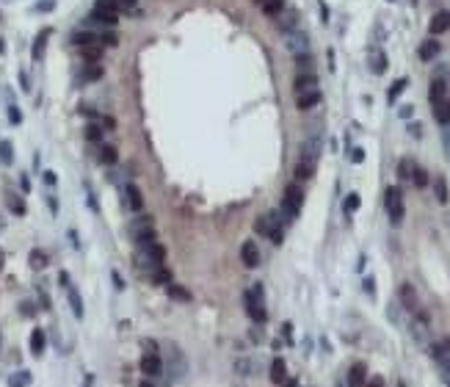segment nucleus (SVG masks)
I'll return each mask as SVG.
<instances>
[{"label": "nucleus", "instance_id": "nucleus-6", "mask_svg": "<svg viewBox=\"0 0 450 387\" xmlns=\"http://www.w3.org/2000/svg\"><path fill=\"white\" fill-rule=\"evenodd\" d=\"M185 371H188V362H185V357H182L180 346H169V379H172V382H180V379L185 376Z\"/></svg>", "mask_w": 450, "mask_h": 387}, {"label": "nucleus", "instance_id": "nucleus-9", "mask_svg": "<svg viewBox=\"0 0 450 387\" xmlns=\"http://www.w3.org/2000/svg\"><path fill=\"white\" fill-rule=\"evenodd\" d=\"M431 357L436 359L442 379H445V384L450 387V351L445 349V346H431Z\"/></svg>", "mask_w": 450, "mask_h": 387}, {"label": "nucleus", "instance_id": "nucleus-17", "mask_svg": "<svg viewBox=\"0 0 450 387\" xmlns=\"http://www.w3.org/2000/svg\"><path fill=\"white\" fill-rule=\"evenodd\" d=\"M80 56H83L86 64H97V61H102V44L100 42L83 44V47H80Z\"/></svg>", "mask_w": 450, "mask_h": 387}, {"label": "nucleus", "instance_id": "nucleus-24", "mask_svg": "<svg viewBox=\"0 0 450 387\" xmlns=\"http://www.w3.org/2000/svg\"><path fill=\"white\" fill-rule=\"evenodd\" d=\"M47 36H50V28H44V31L36 36V42H33V61H42V58H44V44H47Z\"/></svg>", "mask_w": 450, "mask_h": 387}, {"label": "nucleus", "instance_id": "nucleus-37", "mask_svg": "<svg viewBox=\"0 0 450 387\" xmlns=\"http://www.w3.org/2000/svg\"><path fill=\"white\" fill-rule=\"evenodd\" d=\"M412 180H414V186H417V188H425L428 186V172H425V169H420V166H414Z\"/></svg>", "mask_w": 450, "mask_h": 387}, {"label": "nucleus", "instance_id": "nucleus-35", "mask_svg": "<svg viewBox=\"0 0 450 387\" xmlns=\"http://www.w3.org/2000/svg\"><path fill=\"white\" fill-rule=\"evenodd\" d=\"M11 161H14V152H11V144H9V141H0V164L11 166Z\"/></svg>", "mask_w": 450, "mask_h": 387}, {"label": "nucleus", "instance_id": "nucleus-29", "mask_svg": "<svg viewBox=\"0 0 450 387\" xmlns=\"http://www.w3.org/2000/svg\"><path fill=\"white\" fill-rule=\"evenodd\" d=\"M312 174H315V166L306 164V161H298V166H296V180H310Z\"/></svg>", "mask_w": 450, "mask_h": 387}, {"label": "nucleus", "instance_id": "nucleus-55", "mask_svg": "<svg viewBox=\"0 0 450 387\" xmlns=\"http://www.w3.org/2000/svg\"><path fill=\"white\" fill-rule=\"evenodd\" d=\"M254 3H260V6H263V3H265V0H254Z\"/></svg>", "mask_w": 450, "mask_h": 387}, {"label": "nucleus", "instance_id": "nucleus-33", "mask_svg": "<svg viewBox=\"0 0 450 387\" xmlns=\"http://www.w3.org/2000/svg\"><path fill=\"white\" fill-rule=\"evenodd\" d=\"M412 172H414V164H412L409 158H404V161L398 164V177H400V180H412Z\"/></svg>", "mask_w": 450, "mask_h": 387}, {"label": "nucleus", "instance_id": "nucleus-51", "mask_svg": "<svg viewBox=\"0 0 450 387\" xmlns=\"http://www.w3.org/2000/svg\"><path fill=\"white\" fill-rule=\"evenodd\" d=\"M44 183H47V186H56V174L47 172V174H44Z\"/></svg>", "mask_w": 450, "mask_h": 387}, {"label": "nucleus", "instance_id": "nucleus-5", "mask_svg": "<svg viewBox=\"0 0 450 387\" xmlns=\"http://www.w3.org/2000/svg\"><path fill=\"white\" fill-rule=\"evenodd\" d=\"M320 152H323V139H320V133H312V135H306V139H304L301 158H298V161H306V164L315 166L318 158H320Z\"/></svg>", "mask_w": 450, "mask_h": 387}, {"label": "nucleus", "instance_id": "nucleus-22", "mask_svg": "<svg viewBox=\"0 0 450 387\" xmlns=\"http://www.w3.org/2000/svg\"><path fill=\"white\" fill-rule=\"evenodd\" d=\"M285 379H288V368H285V359H274V362H271V382L274 384H282Z\"/></svg>", "mask_w": 450, "mask_h": 387}, {"label": "nucleus", "instance_id": "nucleus-36", "mask_svg": "<svg viewBox=\"0 0 450 387\" xmlns=\"http://www.w3.org/2000/svg\"><path fill=\"white\" fill-rule=\"evenodd\" d=\"M72 42L78 44V47L91 44V42H97V33H86V31H80V33H75V36H72Z\"/></svg>", "mask_w": 450, "mask_h": 387}, {"label": "nucleus", "instance_id": "nucleus-16", "mask_svg": "<svg viewBox=\"0 0 450 387\" xmlns=\"http://www.w3.org/2000/svg\"><path fill=\"white\" fill-rule=\"evenodd\" d=\"M125 199H127V205H130V210H141L144 208V196H141V188L138 186H125Z\"/></svg>", "mask_w": 450, "mask_h": 387}, {"label": "nucleus", "instance_id": "nucleus-41", "mask_svg": "<svg viewBox=\"0 0 450 387\" xmlns=\"http://www.w3.org/2000/svg\"><path fill=\"white\" fill-rule=\"evenodd\" d=\"M28 382H31L28 373H17V376H11V379H9V387H25Z\"/></svg>", "mask_w": 450, "mask_h": 387}, {"label": "nucleus", "instance_id": "nucleus-25", "mask_svg": "<svg viewBox=\"0 0 450 387\" xmlns=\"http://www.w3.org/2000/svg\"><path fill=\"white\" fill-rule=\"evenodd\" d=\"M166 290H169V296H172V299H177V302H191V290H185L182 285L169 282V285H166Z\"/></svg>", "mask_w": 450, "mask_h": 387}, {"label": "nucleus", "instance_id": "nucleus-12", "mask_svg": "<svg viewBox=\"0 0 450 387\" xmlns=\"http://www.w3.org/2000/svg\"><path fill=\"white\" fill-rule=\"evenodd\" d=\"M320 100H323V94H320L318 89H310V92H301V94H296V105L301 108V111H310V108H315Z\"/></svg>", "mask_w": 450, "mask_h": 387}, {"label": "nucleus", "instance_id": "nucleus-7", "mask_svg": "<svg viewBox=\"0 0 450 387\" xmlns=\"http://www.w3.org/2000/svg\"><path fill=\"white\" fill-rule=\"evenodd\" d=\"M243 302H246V313L251 315V321H257V324L268 321V313H265V307L260 304V288H257V290H246Z\"/></svg>", "mask_w": 450, "mask_h": 387}, {"label": "nucleus", "instance_id": "nucleus-23", "mask_svg": "<svg viewBox=\"0 0 450 387\" xmlns=\"http://www.w3.org/2000/svg\"><path fill=\"white\" fill-rule=\"evenodd\" d=\"M152 230V219L149 216H138L133 224H130V233H133V238H138V235H144V233H149Z\"/></svg>", "mask_w": 450, "mask_h": 387}, {"label": "nucleus", "instance_id": "nucleus-45", "mask_svg": "<svg viewBox=\"0 0 450 387\" xmlns=\"http://www.w3.org/2000/svg\"><path fill=\"white\" fill-rule=\"evenodd\" d=\"M135 3H138V0H116L119 11H122V9H125V11H130V9H135Z\"/></svg>", "mask_w": 450, "mask_h": 387}, {"label": "nucleus", "instance_id": "nucleus-50", "mask_svg": "<svg viewBox=\"0 0 450 387\" xmlns=\"http://www.w3.org/2000/svg\"><path fill=\"white\" fill-rule=\"evenodd\" d=\"M442 139H445V147H447V155H450V125L445 127V133H442Z\"/></svg>", "mask_w": 450, "mask_h": 387}, {"label": "nucleus", "instance_id": "nucleus-42", "mask_svg": "<svg viewBox=\"0 0 450 387\" xmlns=\"http://www.w3.org/2000/svg\"><path fill=\"white\" fill-rule=\"evenodd\" d=\"M359 205H362V199H359V194H351L348 199H345V213H353Z\"/></svg>", "mask_w": 450, "mask_h": 387}, {"label": "nucleus", "instance_id": "nucleus-4", "mask_svg": "<svg viewBox=\"0 0 450 387\" xmlns=\"http://www.w3.org/2000/svg\"><path fill=\"white\" fill-rule=\"evenodd\" d=\"M384 205H387V213H390L392 224H400L404 221V194H400V188H387L384 194Z\"/></svg>", "mask_w": 450, "mask_h": 387}, {"label": "nucleus", "instance_id": "nucleus-26", "mask_svg": "<svg viewBox=\"0 0 450 387\" xmlns=\"http://www.w3.org/2000/svg\"><path fill=\"white\" fill-rule=\"evenodd\" d=\"M315 75H298L296 78V94H301V92H310V89H315Z\"/></svg>", "mask_w": 450, "mask_h": 387}, {"label": "nucleus", "instance_id": "nucleus-11", "mask_svg": "<svg viewBox=\"0 0 450 387\" xmlns=\"http://www.w3.org/2000/svg\"><path fill=\"white\" fill-rule=\"evenodd\" d=\"M141 371H144L147 376H160L163 373V359L158 354H147L144 351V357H141Z\"/></svg>", "mask_w": 450, "mask_h": 387}, {"label": "nucleus", "instance_id": "nucleus-14", "mask_svg": "<svg viewBox=\"0 0 450 387\" xmlns=\"http://www.w3.org/2000/svg\"><path fill=\"white\" fill-rule=\"evenodd\" d=\"M428 31L434 33H445V31H450V11H439V14H434V19L428 22Z\"/></svg>", "mask_w": 450, "mask_h": 387}, {"label": "nucleus", "instance_id": "nucleus-1", "mask_svg": "<svg viewBox=\"0 0 450 387\" xmlns=\"http://www.w3.org/2000/svg\"><path fill=\"white\" fill-rule=\"evenodd\" d=\"M301 205H304V191L298 183H290L288 188H285V199H282V210L288 219H296L298 213H301Z\"/></svg>", "mask_w": 450, "mask_h": 387}, {"label": "nucleus", "instance_id": "nucleus-19", "mask_svg": "<svg viewBox=\"0 0 450 387\" xmlns=\"http://www.w3.org/2000/svg\"><path fill=\"white\" fill-rule=\"evenodd\" d=\"M428 97H431V105L434 103H439V100H445L447 97V83L442 78H436L431 80V89H428Z\"/></svg>", "mask_w": 450, "mask_h": 387}, {"label": "nucleus", "instance_id": "nucleus-13", "mask_svg": "<svg viewBox=\"0 0 450 387\" xmlns=\"http://www.w3.org/2000/svg\"><path fill=\"white\" fill-rule=\"evenodd\" d=\"M400 302H404V307H406V310H412V313H414V310L420 307L417 290H414V288H412V285H409V282H404V285H400Z\"/></svg>", "mask_w": 450, "mask_h": 387}, {"label": "nucleus", "instance_id": "nucleus-48", "mask_svg": "<svg viewBox=\"0 0 450 387\" xmlns=\"http://www.w3.org/2000/svg\"><path fill=\"white\" fill-rule=\"evenodd\" d=\"M365 387H384V379L373 376V379H367V382H365Z\"/></svg>", "mask_w": 450, "mask_h": 387}, {"label": "nucleus", "instance_id": "nucleus-43", "mask_svg": "<svg viewBox=\"0 0 450 387\" xmlns=\"http://www.w3.org/2000/svg\"><path fill=\"white\" fill-rule=\"evenodd\" d=\"M406 86H409V80H406V78H400V80H398V83H395V86H392V89H390V100H395V97H398V94H400V92H404V89H406Z\"/></svg>", "mask_w": 450, "mask_h": 387}, {"label": "nucleus", "instance_id": "nucleus-8", "mask_svg": "<svg viewBox=\"0 0 450 387\" xmlns=\"http://www.w3.org/2000/svg\"><path fill=\"white\" fill-rule=\"evenodd\" d=\"M285 47H288L290 53H296V56H304V53L310 50V39H306L301 31H288L285 33Z\"/></svg>", "mask_w": 450, "mask_h": 387}, {"label": "nucleus", "instance_id": "nucleus-10", "mask_svg": "<svg viewBox=\"0 0 450 387\" xmlns=\"http://www.w3.org/2000/svg\"><path fill=\"white\" fill-rule=\"evenodd\" d=\"M241 260H243V266H246V268H257V266H260V249H257L254 241H246L241 246Z\"/></svg>", "mask_w": 450, "mask_h": 387}, {"label": "nucleus", "instance_id": "nucleus-2", "mask_svg": "<svg viewBox=\"0 0 450 387\" xmlns=\"http://www.w3.org/2000/svg\"><path fill=\"white\" fill-rule=\"evenodd\" d=\"M91 19L94 22H102V25H116V19H119L116 0H97L94 11H91Z\"/></svg>", "mask_w": 450, "mask_h": 387}, {"label": "nucleus", "instance_id": "nucleus-15", "mask_svg": "<svg viewBox=\"0 0 450 387\" xmlns=\"http://www.w3.org/2000/svg\"><path fill=\"white\" fill-rule=\"evenodd\" d=\"M434 119L439 122L442 127L450 125V97L439 100V103H434Z\"/></svg>", "mask_w": 450, "mask_h": 387}, {"label": "nucleus", "instance_id": "nucleus-49", "mask_svg": "<svg viewBox=\"0 0 450 387\" xmlns=\"http://www.w3.org/2000/svg\"><path fill=\"white\" fill-rule=\"evenodd\" d=\"M351 161H353V164H362V161H365V152H362V149H353V152H351Z\"/></svg>", "mask_w": 450, "mask_h": 387}, {"label": "nucleus", "instance_id": "nucleus-34", "mask_svg": "<svg viewBox=\"0 0 450 387\" xmlns=\"http://www.w3.org/2000/svg\"><path fill=\"white\" fill-rule=\"evenodd\" d=\"M44 266H47V255H44V252H39V249H33V252H31V268L42 271Z\"/></svg>", "mask_w": 450, "mask_h": 387}, {"label": "nucleus", "instance_id": "nucleus-27", "mask_svg": "<svg viewBox=\"0 0 450 387\" xmlns=\"http://www.w3.org/2000/svg\"><path fill=\"white\" fill-rule=\"evenodd\" d=\"M263 11H265V17H279L285 11V0H265Z\"/></svg>", "mask_w": 450, "mask_h": 387}, {"label": "nucleus", "instance_id": "nucleus-53", "mask_svg": "<svg viewBox=\"0 0 450 387\" xmlns=\"http://www.w3.org/2000/svg\"><path fill=\"white\" fill-rule=\"evenodd\" d=\"M285 387H298V382H296V379H290V382L285 384Z\"/></svg>", "mask_w": 450, "mask_h": 387}, {"label": "nucleus", "instance_id": "nucleus-28", "mask_svg": "<svg viewBox=\"0 0 450 387\" xmlns=\"http://www.w3.org/2000/svg\"><path fill=\"white\" fill-rule=\"evenodd\" d=\"M31 351H33L36 357L44 351V332H42V329H33V332H31Z\"/></svg>", "mask_w": 450, "mask_h": 387}, {"label": "nucleus", "instance_id": "nucleus-20", "mask_svg": "<svg viewBox=\"0 0 450 387\" xmlns=\"http://www.w3.org/2000/svg\"><path fill=\"white\" fill-rule=\"evenodd\" d=\"M436 56H439V42H436V39H425V42L420 44V58L422 61H434Z\"/></svg>", "mask_w": 450, "mask_h": 387}, {"label": "nucleus", "instance_id": "nucleus-46", "mask_svg": "<svg viewBox=\"0 0 450 387\" xmlns=\"http://www.w3.org/2000/svg\"><path fill=\"white\" fill-rule=\"evenodd\" d=\"M235 368H238V373H243V376H246V373H251V371H249V368H251V362H249V359H241V362H238Z\"/></svg>", "mask_w": 450, "mask_h": 387}, {"label": "nucleus", "instance_id": "nucleus-39", "mask_svg": "<svg viewBox=\"0 0 450 387\" xmlns=\"http://www.w3.org/2000/svg\"><path fill=\"white\" fill-rule=\"evenodd\" d=\"M86 139L88 141H102V127L94 125V122H91V125H86Z\"/></svg>", "mask_w": 450, "mask_h": 387}, {"label": "nucleus", "instance_id": "nucleus-52", "mask_svg": "<svg viewBox=\"0 0 450 387\" xmlns=\"http://www.w3.org/2000/svg\"><path fill=\"white\" fill-rule=\"evenodd\" d=\"M113 285H116V288H125V282H122V277L116 274V271H113Z\"/></svg>", "mask_w": 450, "mask_h": 387}, {"label": "nucleus", "instance_id": "nucleus-38", "mask_svg": "<svg viewBox=\"0 0 450 387\" xmlns=\"http://www.w3.org/2000/svg\"><path fill=\"white\" fill-rule=\"evenodd\" d=\"M152 280L158 282V285H169V282H172V271H169L166 266H160L158 271H152Z\"/></svg>", "mask_w": 450, "mask_h": 387}, {"label": "nucleus", "instance_id": "nucleus-31", "mask_svg": "<svg viewBox=\"0 0 450 387\" xmlns=\"http://www.w3.org/2000/svg\"><path fill=\"white\" fill-rule=\"evenodd\" d=\"M69 304H72V313L78 318H83V302H80V293L75 288H69Z\"/></svg>", "mask_w": 450, "mask_h": 387}, {"label": "nucleus", "instance_id": "nucleus-47", "mask_svg": "<svg viewBox=\"0 0 450 387\" xmlns=\"http://www.w3.org/2000/svg\"><path fill=\"white\" fill-rule=\"evenodd\" d=\"M9 117H11V122H14V125H19V122H22V117H19V111H17V105H9Z\"/></svg>", "mask_w": 450, "mask_h": 387}, {"label": "nucleus", "instance_id": "nucleus-18", "mask_svg": "<svg viewBox=\"0 0 450 387\" xmlns=\"http://www.w3.org/2000/svg\"><path fill=\"white\" fill-rule=\"evenodd\" d=\"M365 382H367V368L362 362H357L348 371V387H365Z\"/></svg>", "mask_w": 450, "mask_h": 387}, {"label": "nucleus", "instance_id": "nucleus-40", "mask_svg": "<svg viewBox=\"0 0 450 387\" xmlns=\"http://www.w3.org/2000/svg\"><path fill=\"white\" fill-rule=\"evenodd\" d=\"M100 78H102V66L88 64V70H86V75H83V80H100Z\"/></svg>", "mask_w": 450, "mask_h": 387}, {"label": "nucleus", "instance_id": "nucleus-21", "mask_svg": "<svg viewBox=\"0 0 450 387\" xmlns=\"http://www.w3.org/2000/svg\"><path fill=\"white\" fill-rule=\"evenodd\" d=\"M97 158H100V164H105V166H113L119 161V152H116V147H111V144H102L100 147V152H97Z\"/></svg>", "mask_w": 450, "mask_h": 387}, {"label": "nucleus", "instance_id": "nucleus-54", "mask_svg": "<svg viewBox=\"0 0 450 387\" xmlns=\"http://www.w3.org/2000/svg\"><path fill=\"white\" fill-rule=\"evenodd\" d=\"M141 387H155V384H149V382H141Z\"/></svg>", "mask_w": 450, "mask_h": 387}, {"label": "nucleus", "instance_id": "nucleus-30", "mask_svg": "<svg viewBox=\"0 0 450 387\" xmlns=\"http://www.w3.org/2000/svg\"><path fill=\"white\" fill-rule=\"evenodd\" d=\"M434 191H436V199L445 205V202L450 199V194H447V183H445V177H436V183H434Z\"/></svg>", "mask_w": 450, "mask_h": 387}, {"label": "nucleus", "instance_id": "nucleus-32", "mask_svg": "<svg viewBox=\"0 0 450 387\" xmlns=\"http://www.w3.org/2000/svg\"><path fill=\"white\" fill-rule=\"evenodd\" d=\"M6 202H9V208H11V210H14V213H17V216H25V202H22V199H19V196H17V194H6Z\"/></svg>", "mask_w": 450, "mask_h": 387}, {"label": "nucleus", "instance_id": "nucleus-3", "mask_svg": "<svg viewBox=\"0 0 450 387\" xmlns=\"http://www.w3.org/2000/svg\"><path fill=\"white\" fill-rule=\"evenodd\" d=\"M254 230L260 235H268L274 243H282V238H285V233H282V227H279V219H276V213H265V216H260V219L254 221Z\"/></svg>", "mask_w": 450, "mask_h": 387}, {"label": "nucleus", "instance_id": "nucleus-44", "mask_svg": "<svg viewBox=\"0 0 450 387\" xmlns=\"http://www.w3.org/2000/svg\"><path fill=\"white\" fill-rule=\"evenodd\" d=\"M387 70V64H384V56H381V53H376V58H373V72L376 75H381Z\"/></svg>", "mask_w": 450, "mask_h": 387}]
</instances>
